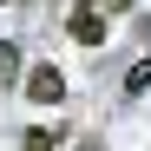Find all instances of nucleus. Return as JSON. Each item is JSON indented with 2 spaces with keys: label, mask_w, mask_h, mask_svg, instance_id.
Returning a JSON list of instances; mask_svg holds the SVG:
<instances>
[{
  "label": "nucleus",
  "mask_w": 151,
  "mask_h": 151,
  "mask_svg": "<svg viewBox=\"0 0 151 151\" xmlns=\"http://www.w3.org/2000/svg\"><path fill=\"white\" fill-rule=\"evenodd\" d=\"M20 86H27V99H33V105H59V99H66L59 66H27V72H20Z\"/></svg>",
  "instance_id": "f257e3e1"
},
{
  "label": "nucleus",
  "mask_w": 151,
  "mask_h": 151,
  "mask_svg": "<svg viewBox=\"0 0 151 151\" xmlns=\"http://www.w3.org/2000/svg\"><path fill=\"white\" fill-rule=\"evenodd\" d=\"M72 40L79 46H105V0H79L72 7Z\"/></svg>",
  "instance_id": "f03ea898"
},
{
  "label": "nucleus",
  "mask_w": 151,
  "mask_h": 151,
  "mask_svg": "<svg viewBox=\"0 0 151 151\" xmlns=\"http://www.w3.org/2000/svg\"><path fill=\"white\" fill-rule=\"evenodd\" d=\"M20 72H27V66H20V46H13V40H0V86H13Z\"/></svg>",
  "instance_id": "7ed1b4c3"
},
{
  "label": "nucleus",
  "mask_w": 151,
  "mask_h": 151,
  "mask_svg": "<svg viewBox=\"0 0 151 151\" xmlns=\"http://www.w3.org/2000/svg\"><path fill=\"white\" fill-rule=\"evenodd\" d=\"M145 86H151V59H138L132 72H125V92H145Z\"/></svg>",
  "instance_id": "20e7f679"
},
{
  "label": "nucleus",
  "mask_w": 151,
  "mask_h": 151,
  "mask_svg": "<svg viewBox=\"0 0 151 151\" xmlns=\"http://www.w3.org/2000/svg\"><path fill=\"white\" fill-rule=\"evenodd\" d=\"M59 145V132H27V151H53Z\"/></svg>",
  "instance_id": "39448f33"
},
{
  "label": "nucleus",
  "mask_w": 151,
  "mask_h": 151,
  "mask_svg": "<svg viewBox=\"0 0 151 151\" xmlns=\"http://www.w3.org/2000/svg\"><path fill=\"white\" fill-rule=\"evenodd\" d=\"M0 7H7V0H0Z\"/></svg>",
  "instance_id": "423d86ee"
}]
</instances>
